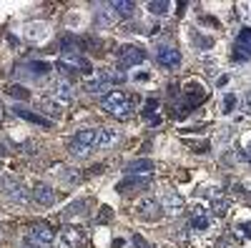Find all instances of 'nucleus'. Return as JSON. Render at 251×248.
<instances>
[{
	"label": "nucleus",
	"instance_id": "obj_34",
	"mask_svg": "<svg viewBox=\"0 0 251 248\" xmlns=\"http://www.w3.org/2000/svg\"><path fill=\"white\" fill-rule=\"evenodd\" d=\"M113 216H111V208H103L100 211V216H98V223H108Z\"/></svg>",
	"mask_w": 251,
	"mask_h": 248
},
{
	"label": "nucleus",
	"instance_id": "obj_24",
	"mask_svg": "<svg viewBox=\"0 0 251 248\" xmlns=\"http://www.w3.org/2000/svg\"><path fill=\"white\" fill-rule=\"evenodd\" d=\"M169 8H171V3H166V0H151V3H149V10L153 15H166Z\"/></svg>",
	"mask_w": 251,
	"mask_h": 248
},
{
	"label": "nucleus",
	"instance_id": "obj_9",
	"mask_svg": "<svg viewBox=\"0 0 251 248\" xmlns=\"http://www.w3.org/2000/svg\"><path fill=\"white\" fill-rule=\"evenodd\" d=\"M149 178H141V176H126L118 185H116V191L118 193H123V196H131V193H136V191H141V188H149Z\"/></svg>",
	"mask_w": 251,
	"mask_h": 248
},
{
	"label": "nucleus",
	"instance_id": "obj_22",
	"mask_svg": "<svg viewBox=\"0 0 251 248\" xmlns=\"http://www.w3.org/2000/svg\"><path fill=\"white\" fill-rule=\"evenodd\" d=\"M60 238L66 241L68 246H80L83 241H86L83 231H78V228H63V231H60Z\"/></svg>",
	"mask_w": 251,
	"mask_h": 248
},
{
	"label": "nucleus",
	"instance_id": "obj_30",
	"mask_svg": "<svg viewBox=\"0 0 251 248\" xmlns=\"http://www.w3.org/2000/svg\"><path fill=\"white\" fill-rule=\"evenodd\" d=\"M226 208H228V201H221V198L216 196V198H214V213H216V216H224Z\"/></svg>",
	"mask_w": 251,
	"mask_h": 248
},
{
	"label": "nucleus",
	"instance_id": "obj_8",
	"mask_svg": "<svg viewBox=\"0 0 251 248\" xmlns=\"http://www.w3.org/2000/svg\"><path fill=\"white\" fill-rule=\"evenodd\" d=\"M50 98L58 103L60 108L71 106V103H73V86H71L68 80H58L55 86L50 88Z\"/></svg>",
	"mask_w": 251,
	"mask_h": 248
},
{
	"label": "nucleus",
	"instance_id": "obj_7",
	"mask_svg": "<svg viewBox=\"0 0 251 248\" xmlns=\"http://www.w3.org/2000/svg\"><path fill=\"white\" fill-rule=\"evenodd\" d=\"M161 211L166 213V216H174V218H178L181 213H183V198L178 196V193H171V191H166L163 196H161Z\"/></svg>",
	"mask_w": 251,
	"mask_h": 248
},
{
	"label": "nucleus",
	"instance_id": "obj_39",
	"mask_svg": "<svg viewBox=\"0 0 251 248\" xmlns=\"http://www.w3.org/2000/svg\"><path fill=\"white\" fill-rule=\"evenodd\" d=\"M5 153H8V148L3 146V143H0V156H5Z\"/></svg>",
	"mask_w": 251,
	"mask_h": 248
},
{
	"label": "nucleus",
	"instance_id": "obj_10",
	"mask_svg": "<svg viewBox=\"0 0 251 248\" xmlns=\"http://www.w3.org/2000/svg\"><path fill=\"white\" fill-rule=\"evenodd\" d=\"M40 208H50V205L55 203V191L50 188L48 183H38L35 188H33V196H30Z\"/></svg>",
	"mask_w": 251,
	"mask_h": 248
},
{
	"label": "nucleus",
	"instance_id": "obj_5",
	"mask_svg": "<svg viewBox=\"0 0 251 248\" xmlns=\"http://www.w3.org/2000/svg\"><path fill=\"white\" fill-rule=\"evenodd\" d=\"M143 60H146V53L141 48H136V45H123L118 50V68L121 70H128V68L143 63Z\"/></svg>",
	"mask_w": 251,
	"mask_h": 248
},
{
	"label": "nucleus",
	"instance_id": "obj_15",
	"mask_svg": "<svg viewBox=\"0 0 251 248\" xmlns=\"http://www.w3.org/2000/svg\"><path fill=\"white\" fill-rule=\"evenodd\" d=\"M236 53H241V55H239L241 60L251 58V28H241V33H239V38H236ZM239 58H236V60H239Z\"/></svg>",
	"mask_w": 251,
	"mask_h": 248
},
{
	"label": "nucleus",
	"instance_id": "obj_29",
	"mask_svg": "<svg viewBox=\"0 0 251 248\" xmlns=\"http://www.w3.org/2000/svg\"><path fill=\"white\" fill-rule=\"evenodd\" d=\"M194 43H196L199 48H203V50H208V48H211V45H214V40H211V38H208V35H196V38H194Z\"/></svg>",
	"mask_w": 251,
	"mask_h": 248
},
{
	"label": "nucleus",
	"instance_id": "obj_35",
	"mask_svg": "<svg viewBox=\"0 0 251 248\" xmlns=\"http://www.w3.org/2000/svg\"><path fill=\"white\" fill-rule=\"evenodd\" d=\"M133 246H136V248H151V246L146 243V241H143L141 236H133Z\"/></svg>",
	"mask_w": 251,
	"mask_h": 248
},
{
	"label": "nucleus",
	"instance_id": "obj_11",
	"mask_svg": "<svg viewBox=\"0 0 251 248\" xmlns=\"http://www.w3.org/2000/svg\"><path fill=\"white\" fill-rule=\"evenodd\" d=\"M156 60L163 66V68H178L181 66V53L171 45H161L158 53H156Z\"/></svg>",
	"mask_w": 251,
	"mask_h": 248
},
{
	"label": "nucleus",
	"instance_id": "obj_6",
	"mask_svg": "<svg viewBox=\"0 0 251 248\" xmlns=\"http://www.w3.org/2000/svg\"><path fill=\"white\" fill-rule=\"evenodd\" d=\"M50 73V63H43V60H28V63H20L18 66V75L23 78H33V80H40Z\"/></svg>",
	"mask_w": 251,
	"mask_h": 248
},
{
	"label": "nucleus",
	"instance_id": "obj_2",
	"mask_svg": "<svg viewBox=\"0 0 251 248\" xmlns=\"http://www.w3.org/2000/svg\"><path fill=\"white\" fill-rule=\"evenodd\" d=\"M183 106L178 108V113L176 115H186V111H191V108H196V106H201V103L208 98V90L201 86V83H188V86L183 88Z\"/></svg>",
	"mask_w": 251,
	"mask_h": 248
},
{
	"label": "nucleus",
	"instance_id": "obj_27",
	"mask_svg": "<svg viewBox=\"0 0 251 248\" xmlns=\"http://www.w3.org/2000/svg\"><path fill=\"white\" fill-rule=\"evenodd\" d=\"M78 211H80V213L86 211V201H75V203L68 205V208L63 211V213H66V218H71V216H78Z\"/></svg>",
	"mask_w": 251,
	"mask_h": 248
},
{
	"label": "nucleus",
	"instance_id": "obj_33",
	"mask_svg": "<svg viewBox=\"0 0 251 248\" xmlns=\"http://www.w3.org/2000/svg\"><path fill=\"white\" fill-rule=\"evenodd\" d=\"M241 108H244V113H246V115H251V90L244 95V100H241Z\"/></svg>",
	"mask_w": 251,
	"mask_h": 248
},
{
	"label": "nucleus",
	"instance_id": "obj_23",
	"mask_svg": "<svg viewBox=\"0 0 251 248\" xmlns=\"http://www.w3.org/2000/svg\"><path fill=\"white\" fill-rule=\"evenodd\" d=\"M40 111H46V113L50 115V120L63 115V108L58 106V103H55L53 98H43V100H40Z\"/></svg>",
	"mask_w": 251,
	"mask_h": 248
},
{
	"label": "nucleus",
	"instance_id": "obj_3",
	"mask_svg": "<svg viewBox=\"0 0 251 248\" xmlns=\"http://www.w3.org/2000/svg\"><path fill=\"white\" fill-rule=\"evenodd\" d=\"M0 191H3L13 203H28V191H25V185L20 183L18 178L13 176H5V178H0Z\"/></svg>",
	"mask_w": 251,
	"mask_h": 248
},
{
	"label": "nucleus",
	"instance_id": "obj_14",
	"mask_svg": "<svg viewBox=\"0 0 251 248\" xmlns=\"http://www.w3.org/2000/svg\"><path fill=\"white\" fill-rule=\"evenodd\" d=\"M153 168H156L153 160H149V158H136V160H131L128 165H126L123 173H126V176H146V173H151Z\"/></svg>",
	"mask_w": 251,
	"mask_h": 248
},
{
	"label": "nucleus",
	"instance_id": "obj_25",
	"mask_svg": "<svg viewBox=\"0 0 251 248\" xmlns=\"http://www.w3.org/2000/svg\"><path fill=\"white\" fill-rule=\"evenodd\" d=\"M91 153H93V148L80 146V143H73V140H71V156H73V158H88Z\"/></svg>",
	"mask_w": 251,
	"mask_h": 248
},
{
	"label": "nucleus",
	"instance_id": "obj_38",
	"mask_svg": "<svg viewBox=\"0 0 251 248\" xmlns=\"http://www.w3.org/2000/svg\"><path fill=\"white\" fill-rule=\"evenodd\" d=\"M226 80H228V78H226V75H221V78L216 80V86H219V88H221V86H226Z\"/></svg>",
	"mask_w": 251,
	"mask_h": 248
},
{
	"label": "nucleus",
	"instance_id": "obj_4",
	"mask_svg": "<svg viewBox=\"0 0 251 248\" xmlns=\"http://www.w3.org/2000/svg\"><path fill=\"white\" fill-rule=\"evenodd\" d=\"M25 241L33 243V246H38V248H48V246L55 241V233H53L50 225H46V223H35V225H30V228H28Z\"/></svg>",
	"mask_w": 251,
	"mask_h": 248
},
{
	"label": "nucleus",
	"instance_id": "obj_20",
	"mask_svg": "<svg viewBox=\"0 0 251 248\" xmlns=\"http://www.w3.org/2000/svg\"><path fill=\"white\" fill-rule=\"evenodd\" d=\"M111 8L118 18H133L136 13V3H131V0H118V3H111Z\"/></svg>",
	"mask_w": 251,
	"mask_h": 248
},
{
	"label": "nucleus",
	"instance_id": "obj_32",
	"mask_svg": "<svg viewBox=\"0 0 251 248\" xmlns=\"http://www.w3.org/2000/svg\"><path fill=\"white\" fill-rule=\"evenodd\" d=\"M35 151H38V146H35L33 140H28V143H23V146H20V153H28V156H33Z\"/></svg>",
	"mask_w": 251,
	"mask_h": 248
},
{
	"label": "nucleus",
	"instance_id": "obj_40",
	"mask_svg": "<svg viewBox=\"0 0 251 248\" xmlns=\"http://www.w3.org/2000/svg\"><path fill=\"white\" fill-rule=\"evenodd\" d=\"M3 115H5V108H3V103H0V120H3Z\"/></svg>",
	"mask_w": 251,
	"mask_h": 248
},
{
	"label": "nucleus",
	"instance_id": "obj_26",
	"mask_svg": "<svg viewBox=\"0 0 251 248\" xmlns=\"http://www.w3.org/2000/svg\"><path fill=\"white\" fill-rule=\"evenodd\" d=\"M8 95H13V98H20V100H28L30 98V93H28V88H23V86H8V90H5Z\"/></svg>",
	"mask_w": 251,
	"mask_h": 248
},
{
	"label": "nucleus",
	"instance_id": "obj_28",
	"mask_svg": "<svg viewBox=\"0 0 251 248\" xmlns=\"http://www.w3.org/2000/svg\"><path fill=\"white\" fill-rule=\"evenodd\" d=\"M236 108V95L234 93H226L224 95V113H231Z\"/></svg>",
	"mask_w": 251,
	"mask_h": 248
},
{
	"label": "nucleus",
	"instance_id": "obj_21",
	"mask_svg": "<svg viewBox=\"0 0 251 248\" xmlns=\"http://www.w3.org/2000/svg\"><path fill=\"white\" fill-rule=\"evenodd\" d=\"M191 225H194L196 231H206L208 225H211V218H208V213L203 208H196L194 216H191Z\"/></svg>",
	"mask_w": 251,
	"mask_h": 248
},
{
	"label": "nucleus",
	"instance_id": "obj_37",
	"mask_svg": "<svg viewBox=\"0 0 251 248\" xmlns=\"http://www.w3.org/2000/svg\"><path fill=\"white\" fill-rule=\"evenodd\" d=\"M239 158H241V160H249V163H251V146H249L246 151H241V153H239Z\"/></svg>",
	"mask_w": 251,
	"mask_h": 248
},
{
	"label": "nucleus",
	"instance_id": "obj_36",
	"mask_svg": "<svg viewBox=\"0 0 251 248\" xmlns=\"http://www.w3.org/2000/svg\"><path fill=\"white\" fill-rule=\"evenodd\" d=\"M239 231H244V236L251 238V223H239Z\"/></svg>",
	"mask_w": 251,
	"mask_h": 248
},
{
	"label": "nucleus",
	"instance_id": "obj_19",
	"mask_svg": "<svg viewBox=\"0 0 251 248\" xmlns=\"http://www.w3.org/2000/svg\"><path fill=\"white\" fill-rule=\"evenodd\" d=\"M116 20H118V15L113 13L111 3H108V5H100V10L96 13V23H98V25H103V28H108V25H113Z\"/></svg>",
	"mask_w": 251,
	"mask_h": 248
},
{
	"label": "nucleus",
	"instance_id": "obj_1",
	"mask_svg": "<svg viewBox=\"0 0 251 248\" xmlns=\"http://www.w3.org/2000/svg\"><path fill=\"white\" fill-rule=\"evenodd\" d=\"M100 106H103V111H108L111 115H116L121 120L131 118V113H133V100L128 98V93H123V90H111L106 98L100 100Z\"/></svg>",
	"mask_w": 251,
	"mask_h": 248
},
{
	"label": "nucleus",
	"instance_id": "obj_18",
	"mask_svg": "<svg viewBox=\"0 0 251 248\" xmlns=\"http://www.w3.org/2000/svg\"><path fill=\"white\" fill-rule=\"evenodd\" d=\"M96 138H98V131L96 128H83L73 135V143H80V146H88V148H96Z\"/></svg>",
	"mask_w": 251,
	"mask_h": 248
},
{
	"label": "nucleus",
	"instance_id": "obj_17",
	"mask_svg": "<svg viewBox=\"0 0 251 248\" xmlns=\"http://www.w3.org/2000/svg\"><path fill=\"white\" fill-rule=\"evenodd\" d=\"M48 35V25L46 23H28L23 28V38L33 40V43H38V40H43Z\"/></svg>",
	"mask_w": 251,
	"mask_h": 248
},
{
	"label": "nucleus",
	"instance_id": "obj_12",
	"mask_svg": "<svg viewBox=\"0 0 251 248\" xmlns=\"http://www.w3.org/2000/svg\"><path fill=\"white\" fill-rule=\"evenodd\" d=\"M121 131L116 128H100L98 131V138H96V148H113L121 143Z\"/></svg>",
	"mask_w": 251,
	"mask_h": 248
},
{
	"label": "nucleus",
	"instance_id": "obj_16",
	"mask_svg": "<svg viewBox=\"0 0 251 248\" xmlns=\"http://www.w3.org/2000/svg\"><path fill=\"white\" fill-rule=\"evenodd\" d=\"M13 113H15L18 118H25L28 123H35V126H43V128H50V126H53V120H50V118L38 115V113H33V111H28V108H20V106H18Z\"/></svg>",
	"mask_w": 251,
	"mask_h": 248
},
{
	"label": "nucleus",
	"instance_id": "obj_31",
	"mask_svg": "<svg viewBox=\"0 0 251 248\" xmlns=\"http://www.w3.org/2000/svg\"><path fill=\"white\" fill-rule=\"evenodd\" d=\"M63 180H66V183H78L80 180V173L78 171H66V173H63Z\"/></svg>",
	"mask_w": 251,
	"mask_h": 248
},
{
	"label": "nucleus",
	"instance_id": "obj_13",
	"mask_svg": "<svg viewBox=\"0 0 251 248\" xmlns=\"http://www.w3.org/2000/svg\"><path fill=\"white\" fill-rule=\"evenodd\" d=\"M136 213H138L143 221H156V218L161 216V205H158V201H153V198H143V201L138 203Z\"/></svg>",
	"mask_w": 251,
	"mask_h": 248
}]
</instances>
